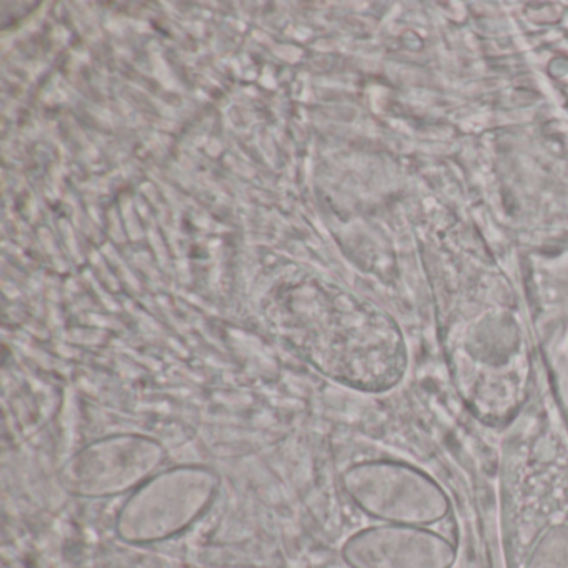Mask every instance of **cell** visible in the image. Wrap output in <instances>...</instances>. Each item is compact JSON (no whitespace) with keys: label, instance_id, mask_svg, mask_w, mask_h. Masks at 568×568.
I'll return each instance as SVG.
<instances>
[{"label":"cell","instance_id":"obj_1","mask_svg":"<svg viewBox=\"0 0 568 568\" xmlns=\"http://www.w3.org/2000/svg\"><path fill=\"white\" fill-rule=\"evenodd\" d=\"M271 318L312 364L362 390H387L404 372L400 338L385 315L321 282L282 285Z\"/></svg>","mask_w":568,"mask_h":568},{"label":"cell","instance_id":"obj_2","mask_svg":"<svg viewBox=\"0 0 568 568\" xmlns=\"http://www.w3.org/2000/svg\"><path fill=\"white\" fill-rule=\"evenodd\" d=\"M345 487L365 514L384 524L432 527L452 510L445 488L405 462H365L348 470Z\"/></svg>","mask_w":568,"mask_h":568},{"label":"cell","instance_id":"obj_3","mask_svg":"<svg viewBox=\"0 0 568 568\" xmlns=\"http://www.w3.org/2000/svg\"><path fill=\"white\" fill-rule=\"evenodd\" d=\"M342 557L351 568H452L458 550L434 528L381 524L352 535Z\"/></svg>","mask_w":568,"mask_h":568},{"label":"cell","instance_id":"obj_4","mask_svg":"<svg viewBox=\"0 0 568 568\" xmlns=\"http://www.w3.org/2000/svg\"><path fill=\"white\" fill-rule=\"evenodd\" d=\"M524 568H568V521H554L544 528Z\"/></svg>","mask_w":568,"mask_h":568}]
</instances>
